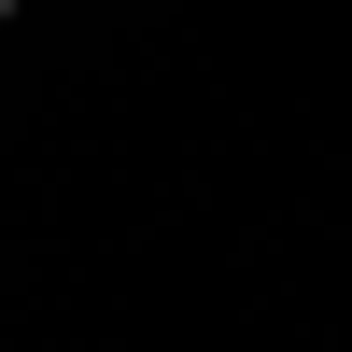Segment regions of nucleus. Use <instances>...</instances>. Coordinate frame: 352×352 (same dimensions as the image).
<instances>
[{"label": "nucleus", "mask_w": 352, "mask_h": 352, "mask_svg": "<svg viewBox=\"0 0 352 352\" xmlns=\"http://www.w3.org/2000/svg\"><path fill=\"white\" fill-rule=\"evenodd\" d=\"M14 14H28V0H0V28H14Z\"/></svg>", "instance_id": "nucleus-1"}]
</instances>
